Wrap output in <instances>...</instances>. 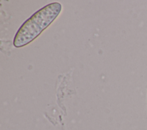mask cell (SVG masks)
Returning <instances> with one entry per match:
<instances>
[{
    "instance_id": "cell-1",
    "label": "cell",
    "mask_w": 147,
    "mask_h": 130,
    "mask_svg": "<svg viewBox=\"0 0 147 130\" xmlns=\"http://www.w3.org/2000/svg\"><path fill=\"white\" fill-rule=\"evenodd\" d=\"M61 3L53 2L37 11L20 27L13 41L16 48L26 45L37 37L48 27L60 13Z\"/></svg>"
}]
</instances>
